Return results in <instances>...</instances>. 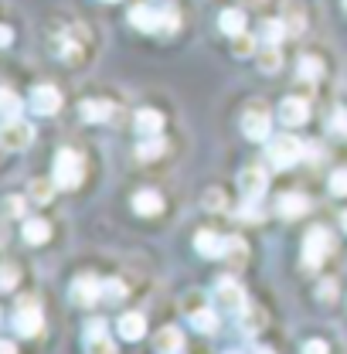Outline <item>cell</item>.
<instances>
[{
    "label": "cell",
    "instance_id": "1",
    "mask_svg": "<svg viewBox=\"0 0 347 354\" xmlns=\"http://www.w3.org/2000/svg\"><path fill=\"white\" fill-rule=\"evenodd\" d=\"M130 24L136 31H147V35H153V31H167V35H171L174 28H177V14H174V10L147 7V3H136L130 10Z\"/></svg>",
    "mask_w": 347,
    "mask_h": 354
},
{
    "label": "cell",
    "instance_id": "2",
    "mask_svg": "<svg viewBox=\"0 0 347 354\" xmlns=\"http://www.w3.org/2000/svg\"><path fill=\"white\" fill-rule=\"evenodd\" d=\"M82 177H86V164H82V157H79L75 150H58V153H55V177H51V180H55L62 191L79 187Z\"/></svg>",
    "mask_w": 347,
    "mask_h": 354
},
{
    "label": "cell",
    "instance_id": "3",
    "mask_svg": "<svg viewBox=\"0 0 347 354\" xmlns=\"http://www.w3.org/2000/svg\"><path fill=\"white\" fill-rule=\"evenodd\" d=\"M300 153H303V147H300L297 136H272L269 147H265V160H269L276 171L293 167V164L300 160Z\"/></svg>",
    "mask_w": 347,
    "mask_h": 354
},
{
    "label": "cell",
    "instance_id": "4",
    "mask_svg": "<svg viewBox=\"0 0 347 354\" xmlns=\"http://www.w3.org/2000/svg\"><path fill=\"white\" fill-rule=\"evenodd\" d=\"M330 249H334V239H330V232L327 228H310L303 239V263L310 266V269H317V266L323 263L327 256H330Z\"/></svg>",
    "mask_w": 347,
    "mask_h": 354
},
{
    "label": "cell",
    "instance_id": "5",
    "mask_svg": "<svg viewBox=\"0 0 347 354\" xmlns=\"http://www.w3.org/2000/svg\"><path fill=\"white\" fill-rule=\"evenodd\" d=\"M215 300H218V310H225V313H242V310L249 307L245 290H242L235 279H218L215 283Z\"/></svg>",
    "mask_w": 347,
    "mask_h": 354
},
{
    "label": "cell",
    "instance_id": "6",
    "mask_svg": "<svg viewBox=\"0 0 347 354\" xmlns=\"http://www.w3.org/2000/svg\"><path fill=\"white\" fill-rule=\"evenodd\" d=\"M31 140H35V127L24 123V120H7L3 130H0L3 150H24V147H31Z\"/></svg>",
    "mask_w": 347,
    "mask_h": 354
},
{
    "label": "cell",
    "instance_id": "7",
    "mask_svg": "<svg viewBox=\"0 0 347 354\" xmlns=\"http://www.w3.org/2000/svg\"><path fill=\"white\" fill-rule=\"evenodd\" d=\"M31 109H35L38 116H51V113H58V109H62V92L51 86V82L35 86L31 88Z\"/></svg>",
    "mask_w": 347,
    "mask_h": 354
},
{
    "label": "cell",
    "instance_id": "8",
    "mask_svg": "<svg viewBox=\"0 0 347 354\" xmlns=\"http://www.w3.org/2000/svg\"><path fill=\"white\" fill-rule=\"evenodd\" d=\"M14 330L21 337H35L41 330V310H38V304H21L14 310Z\"/></svg>",
    "mask_w": 347,
    "mask_h": 354
},
{
    "label": "cell",
    "instance_id": "9",
    "mask_svg": "<svg viewBox=\"0 0 347 354\" xmlns=\"http://www.w3.org/2000/svg\"><path fill=\"white\" fill-rule=\"evenodd\" d=\"M99 300H102V283H99L95 276H79V279L72 283V304L92 307V304H99Z\"/></svg>",
    "mask_w": 347,
    "mask_h": 354
},
{
    "label": "cell",
    "instance_id": "10",
    "mask_svg": "<svg viewBox=\"0 0 347 354\" xmlns=\"http://www.w3.org/2000/svg\"><path fill=\"white\" fill-rule=\"evenodd\" d=\"M238 187H242V198L245 201H259L262 191H265V171L262 167H245L238 174Z\"/></svg>",
    "mask_w": 347,
    "mask_h": 354
},
{
    "label": "cell",
    "instance_id": "11",
    "mask_svg": "<svg viewBox=\"0 0 347 354\" xmlns=\"http://www.w3.org/2000/svg\"><path fill=\"white\" fill-rule=\"evenodd\" d=\"M242 133H245V140L262 143V140L269 136V116H265L262 109H249V113L242 116Z\"/></svg>",
    "mask_w": 347,
    "mask_h": 354
},
{
    "label": "cell",
    "instance_id": "12",
    "mask_svg": "<svg viewBox=\"0 0 347 354\" xmlns=\"http://www.w3.org/2000/svg\"><path fill=\"white\" fill-rule=\"evenodd\" d=\"M279 120L286 127H303L306 120H310V106H306L303 99H283L279 102Z\"/></svg>",
    "mask_w": 347,
    "mask_h": 354
},
{
    "label": "cell",
    "instance_id": "13",
    "mask_svg": "<svg viewBox=\"0 0 347 354\" xmlns=\"http://www.w3.org/2000/svg\"><path fill=\"white\" fill-rule=\"evenodd\" d=\"M133 127L140 136H157V133H164V116L157 113V109H136V116H133Z\"/></svg>",
    "mask_w": 347,
    "mask_h": 354
},
{
    "label": "cell",
    "instance_id": "14",
    "mask_svg": "<svg viewBox=\"0 0 347 354\" xmlns=\"http://www.w3.org/2000/svg\"><path fill=\"white\" fill-rule=\"evenodd\" d=\"M133 212L136 215H157V212H164V198L153 187H143V191L133 194Z\"/></svg>",
    "mask_w": 347,
    "mask_h": 354
},
{
    "label": "cell",
    "instance_id": "15",
    "mask_svg": "<svg viewBox=\"0 0 347 354\" xmlns=\"http://www.w3.org/2000/svg\"><path fill=\"white\" fill-rule=\"evenodd\" d=\"M79 113H82V123H109V120H113V102H102V99H86Z\"/></svg>",
    "mask_w": 347,
    "mask_h": 354
},
{
    "label": "cell",
    "instance_id": "16",
    "mask_svg": "<svg viewBox=\"0 0 347 354\" xmlns=\"http://www.w3.org/2000/svg\"><path fill=\"white\" fill-rule=\"evenodd\" d=\"M194 249H198V256H205V259H218V256H225V239H218L215 232H198Z\"/></svg>",
    "mask_w": 347,
    "mask_h": 354
},
{
    "label": "cell",
    "instance_id": "17",
    "mask_svg": "<svg viewBox=\"0 0 347 354\" xmlns=\"http://www.w3.org/2000/svg\"><path fill=\"white\" fill-rule=\"evenodd\" d=\"M218 28H221L228 38L242 35V31H245V10H238V7H228V10H221V14H218Z\"/></svg>",
    "mask_w": 347,
    "mask_h": 354
},
{
    "label": "cell",
    "instance_id": "18",
    "mask_svg": "<svg viewBox=\"0 0 347 354\" xmlns=\"http://www.w3.org/2000/svg\"><path fill=\"white\" fill-rule=\"evenodd\" d=\"M116 327H120V337H123V341H140V337L147 334V320H143L140 313H123Z\"/></svg>",
    "mask_w": 347,
    "mask_h": 354
},
{
    "label": "cell",
    "instance_id": "19",
    "mask_svg": "<svg viewBox=\"0 0 347 354\" xmlns=\"http://www.w3.org/2000/svg\"><path fill=\"white\" fill-rule=\"evenodd\" d=\"M276 208H279V215H283V218H300L306 208H310V201H306L303 194L290 191V194H283V198L276 201Z\"/></svg>",
    "mask_w": 347,
    "mask_h": 354
},
{
    "label": "cell",
    "instance_id": "20",
    "mask_svg": "<svg viewBox=\"0 0 347 354\" xmlns=\"http://www.w3.org/2000/svg\"><path fill=\"white\" fill-rule=\"evenodd\" d=\"M21 235H24L28 245H44L48 235H51V225H48L44 218H28L24 221V228H21Z\"/></svg>",
    "mask_w": 347,
    "mask_h": 354
},
{
    "label": "cell",
    "instance_id": "21",
    "mask_svg": "<svg viewBox=\"0 0 347 354\" xmlns=\"http://www.w3.org/2000/svg\"><path fill=\"white\" fill-rule=\"evenodd\" d=\"M283 24H286V31L290 35H303L306 31V14H303V7L300 3H286V10H283Z\"/></svg>",
    "mask_w": 347,
    "mask_h": 354
},
{
    "label": "cell",
    "instance_id": "22",
    "mask_svg": "<svg viewBox=\"0 0 347 354\" xmlns=\"http://www.w3.org/2000/svg\"><path fill=\"white\" fill-rule=\"evenodd\" d=\"M86 354H116V344L106 330H86Z\"/></svg>",
    "mask_w": 347,
    "mask_h": 354
},
{
    "label": "cell",
    "instance_id": "23",
    "mask_svg": "<svg viewBox=\"0 0 347 354\" xmlns=\"http://www.w3.org/2000/svg\"><path fill=\"white\" fill-rule=\"evenodd\" d=\"M180 341H184V337H180L177 327H164V330L153 337V348H157L160 354H177L180 351Z\"/></svg>",
    "mask_w": 347,
    "mask_h": 354
},
{
    "label": "cell",
    "instance_id": "24",
    "mask_svg": "<svg viewBox=\"0 0 347 354\" xmlns=\"http://www.w3.org/2000/svg\"><path fill=\"white\" fill-rule=\"evenodd\" d=\"M286 35H290V31H286L283 17H276V21H262V24H259V38H262V44H276V48H279V41H283Z\"/></svg>",
    "mask_w": 347,
    "mask_h": 354
},
{
    "label": "cell",
    "instance_id": "25",
    "mask_svg": "<svg viewBox=\"0 0 347 354\" xmlns=\"http://www.w3.org/2000/svg\"><path fill=\"white\" fill-rule=\"evenodd\" d=\"M167 150V140L157 133V136H143V143H136V157L140 160H153V157H160Z\"/></svg>",
    "mask_w": 347,
    "mask_h": 354
},
{
    "label": "cell",
    "instance_id": "26",
    "mask_svg": "<svg viewBox=\"0 0 347 354\" xmlns=\"http://www.w3.org/2000/svg\"><path fill=\"white\" fill-rule=\"evenodd\" d=\"M297 75L306 79V82H317V79L323 75V62H320L317 55H303V58L297 62Z\"/></svg>",
    "mask_w": 347,
    "mask_h": 354
},
{
    "label": "cell",
    "instance_id": "27",
    "mask_svg": "<svg viewBox=\"0 0 347 354\" xmlns=\"http://www.w3.org/2000/svg\"><path fill=\"white\" fill-rule=\"evenodd\" d=\"M256 62H259V68L269 75V72H279V65H283V58H279V51H276V44H265L259 55H256Z\"/></svg>",
    "mask_w": 347,
    "mask_h": 354
},
{
    "label": "cell",
    "instance_id": "28",
    "mask_svg": "<svg viewBox=\"0 0 347 354\" xmlns=\"http://www.w3.org/2000/svg\"><path fill=\"white\" fill-rule=\"evenodd\" d=\"M191 327H194V330H201V334L215 330V327H218L215 310H194V313H191Z\"/></svg>",
    "mask_w": 347,
    "mask_h": 354
},
{
    "label": "cell",
    "instance_id": "29",
    "mask_svg": "<svg viewBox=\"0 0 347 354\" xmlns=\"http://www.w3.org/2000/svg\"><path fill=\"white\" fill-rule=\"evenodd\" d=\"M262 324H265V313H262V310H256V307L242 310V330L256 334V330H262Z\"/></svg>",
    "mask_w": 347,
    "mask_h": 354
},
{
    "label": "cell",
    "instance_id": "30",
    "mask_svg": "<svg viewBox=\"0 0 347 354\" xmlns=\"http://www.w3.org/2000/svg\"><path fill=\"white\" fill-rule=\"evenodd\" d=\"M0 102H3V116H7V120H17V113H21L17 92H14V88H3V92H0Z\"/></svg>",
    "mask_w": 347,
    "mask_h": 354
},
{
    "label": "cell",
    "instance_id": "31",
    "mask_svg": "<svg viewBox=\"0 0 347 354\" xmlns=\"http://www.w3.org/2000/svg\"><path fill=\"white\" fill-rule=\"evenodd\" d=\"M58 184L55 180H31V198L38 201V205H48L51 201V191H55Z\"/></svg>",
    "mask_w": 347,
    "mask_h": 354
},
{
    "label": "cell",
    "instance_id": "32",
    "mask_svg": "<svg viewBox=\"0 0 347 354\" xmlns=\"http://www.w3.org/2000/svg\"><path fill=\"white\" fill-rule=\"evenodd\" d=\"M102 297H106V304H120V300L126 297V286H123L120 279H106V283H102Z\"/></svg>",
    "mask_w": 347,
    "mask_h": 354
},
{
    "label": "cell",
    "instance_id": "33",
    "mask_svg": "<svg viewBox=\"0 0 347 354\" xmlns=\"http://www.w3.org/2000/svg\"><path fill=\"white\" fill-rule=\"evenodd\" d=\"M232 48H235V55H238V58H245V55H252V51H256V38L242 31V35H235V38H232Z\"/></svg>",
    "mask_w": 347,
    "mask_h": 354
},
{
    "label": "cell",
    "instance_id": "34",
    "mask_svg": "<svg viewBox=\"0 0 347 354\" xmlns=\"http://www.w3.org/2000/svg\"><path fill=\"white\" fill-rule=\"evenodd\" d=\"M225 256L235 259V263H242V259H245V245H242L238 239H225Z\"/></svg>",
    "mask_w": 347,
    "mask_h": 354
},
{
    "label": "cell",
    "instance_id": "35",
    "mask_svg": "<svg viewBox=\"0 0 347 354\" xmlns=\"http://www.w3.org/2000/svg\"><path fill=\"white\" fill-rule=\"evenodd\" d=\"M317 297H320L323 304H334V297H337V283H334V279L320 283V286H317Z\"/></svg>",
    "mask_w": 347,
    "mask_h": 354
},
{
    "label": "cell",
    "instance_id": "36",
    "mask_svg": "<svg viewBox=\"0 0 347 354\" xmlns=\"http://www.w3.org/2000/svg\"><path fill=\"white\" fill-rule=\"evenodd\" d=\"M330 191L344 198L347 194V171H334V174H330Z\"/></svg>",
    "mask_w": 347,
    "mask_h": 354
},
{
    "label": "cell",
    "instance_id": "37",
    "mask_svg": "<svg viewBox=\"0 0 347 354\" xmlns=\"http://www.w3.org/2000/svg\"><path fill=\"white\" fill-rule=\"evenodd\" d=\"M238 218L242 221H259V205H256V201H245V205L238 208Z\"/></svg>",
    "mask_w": 347,
    "mask_h": 354
},
{
    "label": "cell",
    "instance_id": "38",
    "mask_svg": "<svg viewBox=\"0 0 347 354\" xmlns=\"http://www.w3.org/2000/svg\"><path fill=\"white\" fill-rule=\"evenodd\" d=\"M330 127H334V130L341 133V136H347V109H337V113H334Z\"/></svg>",
    "mask_w": 347,
    "mask_h": 354
},
{
    "label": "cell",
    "instance_id": "39",
    "mask_svg": "<svg viewBox=\"0 0 347 354\" xmlns=\"http://www.w3.org/2000/svg\"><path fill=\"white\" fill-rule=\"evenodd\" d=\"M303 354H327V341H320V337L306 341V344H303Z\"/></svg>",
    "mask_w": 347,
    "mask_h": 354
},
{
    "label": "cell",
    "instance_id": "40",
    "mask_svg": "<svg viewBox=\"0 0 347 354\" xmlns=\"http://www.w3.org/2000/svg\"><path fill=\"white\" fill-rule=\"evenodd\" d=\"M0 283H3V290H14V283H17V269H14V266H3V279H0Z\"/></svg>",
    "mask_w": 347,
    "mask_h": 354
},
{
    "label": "cell",
    "instance_id": "41",
    "mask_svg": "<svg viewBox=\"0 0 347 354\" xmlns=\"http://www.w3.org/2000/svg\"><path fill=\"white\" fill-rule=\"evenodd\" d=\"M7 215L10 218H21V198H7Z\"/></svg>",
    "mask_w": 347,
    "mask_h": 354
},
{
    "label": "cell",
    "instance_id": "42",
    "mask_svg": "<svg viewBox=\"0 0 347 354\" xmlns=\"http://www.w3.org/2000/svg\"><path fill=\"white\" fill-rule=\"evenodd\" d=\"M205 205H208V208H221V205H225V198H221L218 191H208V194H205Z\"/></svg>",
    "mask_w": 347,
    "mask_h": 354
},
{
    "label": "cell",
    "instance_id": "43",
    "mask_svg": "<svg viewBox=\"0 0 347 354\" xmlns=\"http://www.w3.org/2000/svg\"><path fill=\"white\" fill-rule=\"evenodd\" d=\"M0 41L10 44V41H14V31H10V28H3V31H0Z\"/></svg>",
    "mask_w": 347,
    "mask_h": 354
},
{
    "label": "cell",
    "instance_id": "44",
    "mask_svg": "<svg viewBox=\"0 0 347 354\" xmlns=\"http://www.w3.org/2000/svg\"><path fill=\"white\" fill-rule=\"evenodd\" d=\"M0 354H17V351H14V344H10V341H3V344H0Z\"/></svg>",
    "mask_w": 347,
    "mask_h": 354
},
{
    "label": "cell",
    "instance_id": "45",
    "mask_svg": "<svg viewBox=\"0 0 347 354\" xmlns=\"http://www.w3.org/2000/svg\"><path fill=\"white\" fill-rule=\"evenodd\" d=\"M341 225H344V232H347V212H344V215H341Z\"/></svg>",
    "mask_w": 347,
    "mask_h": 354
},
{
    "label": "cell",
    "instance_id": "46",
    "mask_svg": "<svg viewBox=\"0 0 347 354\" xmlns=\"http://www.w3.org/2000/svg\"><path fill=\"white\" fill-rule=\"evenodd\" d=\"M256 354H272V351H269V348H259V351H256Z\"/></svg>",
    "mask_w": 347,
    "mask_h": 354
},
{
    "label": "cell",
    "instance_id": "47",
    "mask_svg": "<svg viewBox=\"0 0 347 354\" xmlns=\"http://www.w3.org/2000/svg\"><path fill=\"white\" fill-rule=\"evenodd\" d=\"M249 3H252V7H256V3H262V0H249Z\"/></svg>",
    "mask_w": 347,
    "mask_h": 354
},
{
    "label": "cell",
    "instance_id": "48",
    "mask_svg": "<svg viewBox=\"0 0 347 354\" xmlns=\"http://www.w3.org/2000/svg\"><path fill=\"white\" fill-rule=\"evenodd\" d=\"M106 3H116V0H106Z\"/></svg>",
    "mask_w": 347,
    "mask_h": 354
},
{
    "label": "cell",
    "instance_id": "49",
    "mask_svg": "<svg viewBox=\"0 0 347 354\" xmlns=\"http://www.w3.org/2000/svg\"><path fill=\"white\" fill-rule=\"evenodd\" d=\"M344 10H347V0H344Z\"/></svg>",
    "mask_w": 347,
    "mask_h": 354
},
{
    "label": "cell",
    "instance_id": "50",
    "mask_svg": "<svg viewBox=\"0 0 347 354\" xmlns=\"http://www.w3.org/2000/svg\"><path fill=\"white\" fill-rule=\"evenodd\" d=\"M228 354H238V351H228Z\"/></svg>",
    "mask_w": 347,
    "mask_h": 354
}]
</instances>
